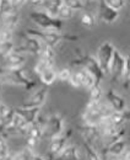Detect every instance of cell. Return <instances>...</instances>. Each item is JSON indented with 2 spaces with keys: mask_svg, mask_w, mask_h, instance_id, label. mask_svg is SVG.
<instances>
[{
  "mask_svg": "<svg viewBox=\"0 0 130 160\" xmlns=\"http://www.w3.org/2000/svg\"><path fill=\"white\" fill-rule=\"evenodd\" d=\"M30 19L32 22L37 26L39 30L43 31H49V32H61L63 26H64V21L51 18L49 15H47L46 12L41 11L36 9L35 11H32L30 14Z\"/></svg>",
  "mask_w": 130,
  "mask_h": 160,
  "instance_id": "obj_1",
  "label": "cell"
},
{
  "mask_svg": "<svg viewBox=\"0 0 130 160\" xmlns=\"http://www.w3.org/2000/svg\"><path fill=\"white\" fill-rule=\"evenodd\" d=\"M0 80L1 82H7L11 85H16V86H22L26 90H32L36 86V82L30 78H27L25 70L21 69H16V70H6L2 75H0Z\"/></svg>",
  "mask_w": 130,
  "mask_h": 160,
  "instance_id": "obj_2",
  "label": "cell"
},
{
  "mask_svg": "<svg viewBox=\"0 0 130 160\" xmlns=\"http://www.w3.org/2000/svg\"><path fill=\"white\" fill-rule=\"evenodd\" d=\"M27 35L37 37L38 40H41L44 44L51 46L53 48H55L56 46H59L64 40H76L77 37L74 36H63L61 32H49V31H43V30H33V28H28L27 30Z\"/></svg>",
  "mask_w": 130,
  "mask_h": 160,
  "instance_id": "obj_3",
  "label": "cell"
},
{
  "mask_svg": "<svg viewBox=\"0 0 130 160\" xmlns=\"http://www.w3.org/2000/svg\"><path fill=\"white\" fill-rule=\"evenodd\" d=\"M114 52H115V47L109 41L103 42L97 49V57L96 58H97L102 70L104 72L106 75L109 74V65H111V62L113 59Z\"/></svg>",
  "mask_w": 130,
  "mask_h": 160,
  "instance_id": "obj_4",
  "label": "cell"
},
{
  "mask_svg": "<svg viewBox=\"0 0 130 160\" xmlns=\"http://www.w3.org/2000/svg\"><path fill=\"white\" fill-rule=\"evenodd\" d=\"M44 48V43L41 40H38L37 37H33V36H30V35H26L22 40V44L17 47L15 46V52H19V53H30V54H37L39 56L42 53Z\"/></svg>",
  "mask_w": 130,
  "mask_h": 160,
  "instance_id": "obj_5",
  "label": "cell"
},
{
  "mask_svg": "<svg viewBox=\"0 0 130 160\" xmlns=\"http://www.w3.org/2000/svg\"><path fill=\"white\" fill-rule=\"evenodd\" d=\"M64 128H65L64 118L60 115L54 113L49 117V120L47 121V123L44 126V133L47 132L48 136L51 137V139H53V138H56V137L63 134Z\"/></svg>",
  "mask_w": 130,
  "mask_h": 160,
  "instance_id": "obj_6",
  "label": "cell"
},
{
  "mask_svg": "<svg viewBox=\"0 0 130 160\" xmlns=\"http://www.w3.org/2000/svg\"><path fill=\"white\" fill-rule=\"evenodd\" d=\"M125 72V57L115 49L113 59L109 65V75L117 81H122Z\"/></svg>",
  "mask_w": 130,
  "mask_h": 160,
  "instance_id": "obj_7",
  "label": "cell"
},
{
  "mask_svg": "<svg viewBox=\"0 0 130 160\" xmlns=\"http://www.w3.org/2000/svg\"><path fill=\"white\" fill-rule=\"evenodd\" d=\"M48 96V91L46 86H42L37 90H35L27 99L22 103L21 107H26V108H31V107H41Z\"/></svg>",
  "mask_w": 130,
  "mask_h": 160,
  "instance_id": "obj_8",
  "label": "cell"
},
{
  "mask_svg": "<svg viewBox=\"0 0 130 160\" xmlns=\"http://www.w3.org/2000/svg\"><path fill=\"white\" fill-rule=\"evenodd\" d=\"M26 60H27V56L26 54L14 51L10 54H7L6 57H4L2 67L6 70H16V69H21L25 65Z\"/></svg>",
  "mask_w": 130,
  "mask_h": 160,
  "instance_id": "obj_9",
  "label": "cell"
},
{
  "mask_svg": "<svg viewBox=\"0 0 130 160\" xmlns=\"http://www.w3.org/2000/svg\"><path fill=\"white\" fill-rule=\"evenodd\" d=\"M82 64H84V69L87 73H90L92 77H94V79L97 80L98 84H99L101 80L106 77L104 72L102 70V68H101V65H99V63H98V60H97L96 57H92V56L85 57Z\"/></svg>",
  "mask_w": 130,
  "mask_h": 160,
  "instance_id": "obj_10",
  "label": "cell"
},
{
  "mask_svg": "<svg viewBox=\"0 0 130 160\" xmlns=\"http://www.w3.org/2000/svg\"><path fill=\"white\" fill-rule=\"evenodd\" d=\"M98 19L108 25L115 23L119 19V11L113 10L103 0H101L98 6Z\"/></svg>",
  "mask_w": 130,
  "mask_h": 160,
  "instance_id": "obj_11",
  "label": "cell"
},
{
  "mask_svg": "<svg viewBox=\"0 0 130 160\" xmlns=\"http://www.w3.org/2000/svg\"><path fill=\"white\" fill-rule=\"evenodd\" d=\"M64 5V0H44L37 9L46 12L51 18L58 19V11Z\"/></svg>",
  "mask_w": 130,
  "mask_h": 160,
  "instance_id": "obj_12",
  "label": "cell"
},
{
  "mask_svg": "<svg viewBox=\"0 0 130 160\" xmlns=\"http://www.w3.org/2000/svg\"><path fill=\"white\" fill-rule=\"evenodd\" d=\"M106 99L107 102L111 105V107L114 111H118V112H123L127 110V102L124 100V98L119 94H117L113 89L108 90V92L106 94Z\"/></svg>",
  "mask_w": 130,
  "mask_h": 160,
  "instance_id": "obj_13",
  "label": "cell"
},
{
  "mask_svg": "<svg viewBox=\"0 0 130 160\" xmlns=\"http://www.w3.org/2000/svg\"><path fill=\"white\" fill-rule=\"evenodd\" d=\"M16 113H19L20 116L26 121L28 124H35L38 121L39 113H41V107H31V108H26V107H16L14 110Z\"/></svg>",
  "mask_w": 130,
  "mask_h": 160,
  "instance_id": "obj_14",
  "label": "cell"
},
{
  "mask_svg": "<svg viewBox=\"0 0 130 160\" xmlns=\"http://www.w3.org/2000/svg\"><path fill=\"white\" fill-rule=\"evenodd\" d=\"M68 145V142H66V138L61 134L56 138H53L51 139V144H49V153L53 158H56L60 155V153L64 150V148Z\"/></svg>",
  "mask_w": 130,
  "mask_h": 160,
  "instance_id": "obj_15",
  "label": "cell"
},
{
  "mask_svg": "<svg viewBox=\"0 0 130 160\" xmlns=\"http://www.w3.org/2000/svg\"><path fill=\"white\" fill-rule=\"evenodd\" d=\"M0 19H1V22H2V27H6V28H9L11 31H15L16 27L19 26L21 18H20V14L17 11H12V12L1 15Z\"/></svg>",
  "mask_w": 130,
  "mask_h": 160,
  "instance_id": "obj_16",
  "label": "cell"
},
{
  "mask_svg": "<svg viewBox=\"0 0 130 160\" xmlns=\"http://www.w3.org/2000/svg\"><path fill=\"white\" fill-rule=\"evenodd\" d=\"M81 136L85 139L87 144H92L96 139H98V137L101 136L99 129L97 126H91V124H85L81 129Z\"/></svg>",
  "mask_w": 130,
  "mask_h": 160,
  "instance_id": "obj_17",
  "label": "cell"
},
{
  "mask_svg": "<svg viewBox=\"0 0 130 160\" xmlns=\"http://www.w3.org/2000/svg\"><path fill=\"white\" fill-rule=\"evenodd\" d=\"M56 160H81V153L80 148L76 145H66L64 150L60 153L59 157L55 158Z\"/></svg>",
  "mask_w": 130,
  "mask_h": 160,
  "instance_id": "obj_18",
  "label": "cell"
},
{
  "mask_svg": "<svg viewBox=\"0 0 130 160\" xmlns=\"http://www.w3.org/2000/svg\"><path fill=\"white\" fill-rule=\"evenodd\" d=\"M82 117H84L86 124L98 126L99 121L102 120V115L99 112V105H98V107H94V108H86Z\"/></svg>",
  "mask_w": 130,
  "mask_h": 160,
  "instance_id": "obj_19",
  "label": "cell"
},
{
  "mask_svg": "<svg viewBox=\"0 0 130 160\" xmlns=\"http://www.w3.org/2000/svg\"><path fill=\"white\" fill-rule=\"evenodd\" d=\"M125 149H127V143H125V140L123 139V138H120V139L113 140V143L108 147L107 154L109 157L119 158V157H122V154L124 153Z\"/></svg>",
  "mask_w": 130,
  "mask_h": 160,
  "instance_id": "obj_20",
  "label": "cell"
},
{
  "mask_svg": "<svg viewBox=\"0 0 130 160\" xmlns=\"http://www.w3.org/2000/svg\"><path fill=\"white\" fill-rule=\"evenodd\" d=\"M39 79L44 85H52L56 79H58V73L54 70V67L47 68L39 74Z\"/></svg>",
  "mask_w": 130,
  "mask_h": 160,
  "instance_id": "obj_21",
  "label": "cell"
},
{
  "mask_svg": "<svg viewBox=\"0 0 130 160\" xmlns=\"http://www.w3.org/2000/svg\"><path fill=\"white\" fill-rule=\"evenodd\" d=\"M86 70L82 68V69H76L75 72L71 73V77L69 79V82L71 84V86L74 88H82V81L85 79V75H86Z\"/></svg>",
  "mask_w": 130,
  "mask_h": 160,
  "instance_id": "obj_22",
  "label": "cell"
},
{
  "mask_svg": "<svg viewBox=\"0 0 130 160\" xmlns=\"http://www.w3.org/2000/svg\"><path fill=\"white\" fill-rule=\"evenodd\" d=\"M52 67H54V59L39 56V59H38V62L36 63V67H35V72L39 75L43 70H46L47 68H52Z\"/></svg>",
  "mask_w": 130,
  "mask_h": 160,
  "instance_id": "obj_23",
  "label": "cell"
},
{
  "mask_svg": "<svg viewBox=\"0 0 130 160\" xmlns=\"http://www.w3.org/2000/svg\"><path fill=\"white\" fill-rule=\"evenodd\" d=\"M43 134H44V126L39 124V122L37 121L35 124L31 126L27 137H32V138H35V139L41 140L42 139V137H43Z\"/></svg>",
  "mask_w": 130,
  "mask_h": 160,
  "instance_id": "obj_24",
  "label": "cell"
},
{
  "mask_svg": "<svg viewBox=\"0 0 130 160\" xmlns=\"http://www.w3.org/2000/svg\"><path fill=\"white\" fill-rule=\"evenodd\" d=\"M81 23H82V26H85V27H87V28H92L94 27V25H96V18H94V15H93L92 12H89V11H85V12H82L81 14Z\"/></svg>",
  "mask_w": 130,
  "mask_h": 160,
  "instance_id": "obj_25",
  "label": "cell"
},
{
  "mask_svg": "<svg viewBox=\"0 0 130 160\" xmlns=\"http://www.w3.org/2000/svg\"><path fill=\"white\" fill-rule=\"evenodd\" d=\"M74 12L70 8H68L66 5H63L59 11H58V19L61 21H66V20H70L73 16H74Z\"/></svg>",
  "mask_w": 130,
  "mask_h": 160,
  "instance_id": "obj_26",
  "label": "cell"
},
{
  "mask_svg": "<svg viewBox=\"0 0 130 160\" xmlns=\"http://www.w3.org/2000/svg\"><path fill=\"white\" fill-rule=\"evenodd\" d=\"M15 42L14 41H10V42H4V43H0V57H6L7 54H10L11 52H14L15 49Z\"/></svg>",
  "mask_w": 130,
  "mask_h": 160,
  "instance_id": "obj_27",
  "label": "cell"
},
{
  "mask_svg": "<svg viewBox=\"0 0 130 160\" xmlns=\"http://www.w3.org/2000/svg\"><path fill=\"white\" fill-rule=\"evenodd\" d=\"M102 98H103V90H102L99 84H96L92 89L90 90V100L101 102Z\"/></svg>",
  "mask_w": 130,
  "mask_h": 160,
  "instance_id": "obj_28",
  "label": "cell"
},
{
  "mask_svg": "<svg viewBox=\"0 0 130 160\" xmlns=\"http://www.w3.org/2000/svg\"><path fill=\"white\" fill-rule=\"evenodd\" d=\"M9 154H10V149H9L6 138L0 134V160H5Z\"/></svg>",
  "mask_w": 130,
  "mask_h": 160,
  "instance_id": "obj_29",
  "label": "cell"
},
{
  "mask_svg": "<svg viewBox=\"0 0 130 160\" xmlns=\"http://www.w3.org/2000/svg\"><path fill=\"white\" fill-rule=\"evenodd\" d=\"M64 5L70 8L73 11H81L85 8V2L82 0H64Z\"/></svg>",
  "mask_w": 130,
  "mask_h": 160,
  "instance_id": "obj_30",
  "label": "cell"
},
{
  "mask_svg": "<svg viewBox=\"0 0 130 160\" xmlns=\"http://www.w3.org/2000/svg\"><path fill=\"white\" fill-rule=\"evenodd\" d=\"M112 123L115 124V126H123V123L125 122V115H124V111L123 112H118V111H114L109 116Z\"/></svg>",
  "mask_w": 130,
  "mask_h": 160,
  "instance_id": "obj_31",
  "label": "cell"
},
{
  "mask_svg": "<svg viewBox=\"0 0 130 160\" xmlns=\"http://www.w3.org/2000/svg\"><path fill=\"white\" fill-rule=\"evenodd\" d=\"M12 38H14V31L1 26V28H0V43L10 42V41H12Z\"/></svg>",
  "mask_w": 130,
  "mask_h": 160,
  "instance_id": "obj_32",
  "label": "cell"
},
{
  "mask_svg": "<svg viewBox=\"0 0 130 160\" xmlns=\"http://www.w3.org/2000/svg\"><path fill=\"white\" fill-rule=\"evenodd\" d=\"M103 1L109 8H112L113 10H117V11H120L127 5V0H103Z\"/></svg>",
  "mask_w": 130,
  "mask_h": 160,
  "instance_id": "obj_33",
  "label": "cell"
},
{
  "mask_svg": "<svg viewBox=\"0 0 130 160\" xmlns=\"http://www.w3.org/2000/svg\"><path fill=\"white\" fill-rule=\"evenodd\" d=\"M96 84H98V82H97V80L94 79V77H92L90 73H86L85 79H84V81H82V88L90 91Z\"/></svg>",
  "mask_w": 130,
  "mask_h": 160,
  "instance_id": "obj_34",
  "label": "cell"
},
{
  "mask_svg": "<svg viewBox=\"0 0 130 160\" xmlns=\"http://www.w3.org/2000/svg\"><path fill=\"white\" fill-rule=\"evenodd\" d=\"M12 11H15V10H14L11 0H1V4H0V16L5 15V14H9V12H12Z\"/></svg>",
  "mask_w": 130,
  "mask_h": 160,
  "instance_id": "obj_35",
  "label": "cell"
},
{
  "mask_svg": "<svg viewBox=\"0 0 130 160\" xmlns=\"http://www.w3.org/2000/svg\"><path fill=\"white\" fill-rule=\"evenodd\" d=\"M85 150H86V159L87 160H102L98 153L92 148L91 144H85Z\"/></svg>",
  "mask_w": 130,
  "mask_h": 160,
  "instance_id": "obj_36",
  "label": "cell"
},
{
  "mask_svg": "<svg viewBox=\"0 0 130 160\" xmlns=\"http://www.w3.org/2000/svg\"><path fill=\"white\" fill-rule=\"evenodd\" d=\"M99 112H101L102 118H103V117H109L114 112V110L111 107V105L106 101V102H99Z\"/></svg>",
  "mask_w": 130,
  "mask_h": 160,
  "instance_id": "obj_37",
  "label": "cell"
},
{
  "mask_svg": "<svg viewBox=\"0 0 130 160\" xmlns=\"http://www.w3.org/2000/svg\"><path fill=\"white\" fill-rule=\"evenodd\" d=\"M73 70L70 68H63L59 73H58V79L60 81H69L70 77H71Z\"/></svg>",
  "mask_w": 130,
  "mask_h": 160,
  "instance_id": "obj_38",
  "label": "cell"
},
{
  "mask_svg": "<svg viewBox=\"0 0 130 160\" xmlns=\"http://www.w3.org/2000/svg\"><path fill=\"white\" fill-rule=\"evenodd\" d=\"M122 81H125L130 84V51L128 53V56L125 57V72H124V77Z\"/></svg>",
  "mask_w": 130,
  "mask_h": 160,
  "instance_id": "obj_39",
  "label": "cell"
},
{
  "mask_svg": "<svg viewBox=\"0 0 130 160\" xmlns=\"http://www.w3.org/2000/svg\"><path fill=\"white\" fill-rule=\"evenodd\" d=\"M20 154H21V160H35V157H36V154L33 153V149H30L28 147Z\"/></svg>",
  "mask_w": 130,
  "mask_h": 160,
  "instance_id": "obj_40",
  "label": "cell"
},
{
  "mask_svg": "<svg viewBox=\"0 0 130 160\" xmlns=\"http://www.w3.org/2000/svg\"><path fill=\"white\" fill-rule=\"evenodd\" d=\"M11 2H12V6H14V10L17 11L26 2H28V0H11Z\"/></svg>",
  "mask_w": 130,
  "mask_h": 160,
  "instance_id": "obj_41",
  "label": "cell"
},
{
  "mask_svg": "<svg viewBox=\"0 0 130 160\" xmlns=\"http://www.w3.org/2000/svg\"><path fill=\"white\" fill-rule=\"evenodd\" d=\"M38 142H39V140L35 139V138H32V137H27V147H28L30 149H33V148H36Z\"/></svg>",
  "mask_w": 130,
  "mask_h": 160,
  "instance_id": "obj_42",
  "label": "cell"
},
{
  "mask_svg": "<svg viewBox=\"0 0 130 160\" xmlns=\"http://www.w3.org/2000/svg\"><path fill=\"white\" fill-rule=\"evenodd\" d=\"M43 1H44V0H28V2H31V4H32V5H35L36 8H38Z\"/></svg>",
  "mask_w": 130,
  "mask_h": 160,
  "instance_id": "obj_43",
  "label": "cell"
},
{
  "mask_svg": "<svg viewBox=\"0 0 130 160\" xmlns=\"http://www.w3.org/2000/svg\"><path fill=\"white\" fill-rule=\"evenodd\" d=\"M124 115H125V120H130V111L125 110L124 111Z\"/></svg>",
  "mask_w": 130,
  "mask_h": 160,
  "instance_id": "obj_44",
  "label": "cell"
},
{
  "mask_svg": "<svg viewBox=\"0 0 130 160\" xmlns=\"http://www.w3.org/2000/svg\"><path fill=\"white\" fill-rule=\"evenodd\" d=\"M35 160H46V159H44L43 157H38V155H36V157H35Z\"/></svg>",
  "mask_w": 130,
  "mask_h": 160,
  "instance_id": "obj_45",
  "label": "cell"
},
{
  "mask_svg": "<svg viewBox=\"0 0 130 160\" xmlns=\"http://www.w3.org/2000/svg\"><path fill=\"white\" fill-rule=\"evenodd\" d=\"M108 160H122V159H120V157H119V158H117V157H111V159H108Z\"/></svg>",
  "mask_w": 130,
  "mask_h": 160,
  "instance_id": "obj_46",
  "label": "cell"
},
{
  "mask_svg": "<svg viewBox=\"0 0 130 160\" xmlns=\"http://www.w3.org/2000/svg\"><path fill=\"white\" fill-rule=\"evenodd\" d=\"M84 2H91V1H93V0H82Z\"/></svg>",
  "mask_w": 130,
  "mask_h": 160,
  "instance_id": "obj_47",
  "label": "cell"
},
{
  "mask_svg": "<svg viewBox=\"0 0 130 160\" xmlns=\"http://www.w3.org/2000/svg\"><path fill=\"white\" fill-rule=\"evenodd\" d=\"M0 90H1V80H0Z\"/></svg>",
  "mask_w": 130,
  "mask_h": 160,
  "instance_id": "obj_48",
  "label": "cell"
},
{
  "mask_svg": "<svg viewBox=\"0 0 130 160\" xmlns=\"http://www.w3.org/2000/svg\"><path fill=\"white\" fill-rule=\"evenodd\" d=\"M0 106H1V101H0Z\"/></svg>",
  "mask_w": 130,
  "mask_h": 160,
  "instance_id": "obj_49",
  "label": "cell"
},
{
  "mask_svg": "<svg viewBox=\"0 0 130 160\" xmlns=\"http://www.w3.org/2000/svg\"><path fill=\"white\" fill-rule=\"evenodd\" d=\"M0 4H1V0H0Z\"/></svg>",
  "mask_w": 130,
  "mask_h": 160,
  "instance_id": "obj_50",
  "label": "cell"
}]
</instances>
